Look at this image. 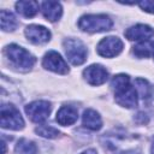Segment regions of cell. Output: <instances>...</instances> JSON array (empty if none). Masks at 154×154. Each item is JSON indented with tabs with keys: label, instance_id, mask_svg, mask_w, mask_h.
<instances>
[{
	"label": "cell",
	"instance_id": "obj_1",
	"mask_svg": "<svg viewBox=\"0 0 154 154\" xmlns=\"http://www.w3.org/2000/svg\"><path fill=\"white\" fill-rule=\"evenodd\" d=\"M78 26L87 32H102L111 30L113 22L106 14H85L79 18Z\"/></svg>",
	"mask_w": 154,
	"mask_h": 154
},
{
	"label": "cell",
	"instance_id": "obj_2",
	"mask_svg": "<svg viewBox=\"0 0 154 154\" xmlns=\"http://www.w3.org/2000/svg\"><path fill=\"white\" fill-rule=\"evenodd\" d=\"M5 55L8 58V60L17 67L20 69H31L36 61L35 57L26 51L25 48L18 46V45H10L5 48Z\"/></svg>",
	"mask_w": 154,
	"mask_h": 154
},
{
	"label": "cell",
	"instance_id": "obj_3",
	"mask_svg": "<svg viewBox=\"0 0 154 154\" xmlns=\"http://www.w3.org/2000/svg\"><path fill=\"white\" fill-rule=\"evenodd\" d=\"M64 51L69 61L75 65H82L87 60V47L78 38H66L64 41Z\"/></svg>",
	"mask_w": 154,
	"mask_h": 154
},
{
	"label": "cell",
	"instance_id": "obj_4",
	"mask_svg": "<svg viewBox=\"0 0 154 154\" xmlns=\"http://www.w3.org/2000/svg\"><path fill=\"white\" fill-rule=\"evenodd\" d=\"M1 128L11 130H22L24 128V120L19 111L13 105H2L0 111Z\"/></svg>",
	"mask_w": 154,
	"mask_h": 154
},
{
	"label": "cell",
	"instance_id": "obj_5",
	"mask_svg": "<svg viewBox=\"0 0 154 154\" xmlns=\"http://www.w3.org/2000/svg\"><path fill=\"white\" fill-rule=\"evenodd\" d=\"M51 108L52 107L48 101L37 100L25 106V113L34 123H42L48 118L51 113Z\"/></svg>",
	"mask_w": 154,
	"mask_h": 154
},
{
	"label": "cell",
	"instance_id": "obj_6",
	"mask_svg": "<svg viewBox=\"0 0 154 154\" xmlns=\"http://www.w3.org/2000/svg\"><path fill=\"white\" fill-rule=\"evenodd\" d=\"M123 47H124V45H123V42L119 37L108 36V37L102 38L99 42V45L96 47V51L101 57L113 58L123 51Z\"/></svg>",
	"mask_w": 154,
	"mask_h": 154
},
{
	"label": "cell",
	"instance_id": "obj_7",
	"mask_svg": "<svg viewBox=\"0 0 154 154\" xmlns=\"http://www.w3.org/2000/svg\"><path fill=\"white\" fill-rule=\"evenodd\" d=\"M42 65L45 69L53 71L55 73H59V75H65L69 72V66H67L66 61L55 51H51L43 57Z\"/></svg>",
	"mask_w": 154,
	"mask_h": 154
},
{
	"label": "cell",
	"instance_id": "obj_8",
	"mask_svg": "<svg viewBox=\"0 0 154 154\" xmlns=\"http://www.w3.org/2000/svg\"><path fill=\"white\" fill-rule=\"evenodd\" d=\"M83 77L90 85H101L107 81L108 71L102 65L94 64L84 69Z\"/></svg>",
	"mask_w": 154,
	"mask_h": 154
},
{
	"label": "cell",
	"instance_id": "obj_9",
	"mask_svg": "<svg viewBox=\"0 0 154 154\" xmlns=\"http://www.w3.org/2000/svg\"><path fill=\"white\" fill-rule=\"evenodd\" d=\"M114 99H116V102L123 107H126V108H132V107H136L137 105V93H136V89L129 84L119 90H116L114 91Z\"/></svg>",
	"mask_w": 154,
	"mask_h": 154
},
{
	"label": "cell",
	"instance_id": "obj_10",
	"mask_svg": "<svg viewBox=\"0 0 154 154\" xmlns=\"http://www.w3.org/2000/svg\"><path fill=\"white\" fill-rule=\"evenodd\" d=\"M24 34L26 38L34 45H42L51 40V31L47 28L37 24L28 25L25 28Z\"/></svg>",
	"mask_w": 154,
	"mask_h": 154
},
{
	"label": "cell",
	"instance_id": "obj_11",
	"mask_svg": "<svg viewBox=\"0 0 154 154\" xmlns=\"http://www.w3.org/2000/svg\"><path fill=\"white\" fill-rule=\"evenodd\" d=\"M125 36L130 41H146L154 36V29L147 24H136L125 31Z\"/></svg>",
	"mask_w": 154,
	"mask_h": 154
},
{
	"label": "cell",
	"instance_id": "obj_12",
	"mask_svg": "<svg viewBox=\"0 0 154 154\" xmlns=\"http://www.w3.org/2000/svg\"><path fill=\"white\" fill-rule=\"evenodd\" d=\"M78 118V113L77 109L72 106H63L58 112H57V117L55 120L63 125V126H67L73 124Z\"/></svg>",
	"mask_w": 154,
	"mask_h": 154
},
{
	"label": "cell",
	"instance_id": "obj_13",
	"mask_svg": "<svg viewBox=\"0 0 154 154\" xmlns=\"http://www.w3.org/2000/svg\"><path fill=\"white\" fill-rule=\"evenodd\" d=\"M42 13L49 22L58 20L63 14V7L58 1H45L42 2Z\"/></svg>",
	"mask_w": 154,
	"mask_h": 154
},
{
	"label": "cell",
	"instance_id": "obj_14",
	"mask_svg": "<svg viewBox=\"0 0 154 154\" xmlns=\"http://www.w3.org/2000/svg\"><path fill=\"white\" fill-rule=\"evenodd\" d=\"M82 122H83V125H84L87 129L93 130V131L100 130L101 126H102L101 117H100V114H99L96 111H94V109H87V111H84Z\"/></svg>",
	"mask_w": 154,
	"mask_h": 154
},
{
	"label": "cell",
	"instance_id": "obj_15",
	"mask_svg": "<svg viewBox=\"0 0 154 154\" xmlns=\"http://www.w3.org/2000/svg\"><path fill=\"white\" fill-rule=\"evenodd\" d=\"M38 2L37 1H18L16 2V10L18 13H20L22 16L26 17V18H31L34 17L37 12H38Z\"/></svg>",
	"mask_w": 154,
	"mask_h": 154
},
{
	"label": "cell",
	"instance_id": "obj_16",
	"mask_svg": "<svg viewBox=\"0 0 154 154\" xmlns=\"http://www.w3.org/2000/svg\"><path fill=\"white\" fill-rule=\"evenodd\" d=\"M134 54L138 58H149L154 55V41L146 40L134 46Z\"/></svg>",
	"mask_w": 154,
	"mask_h": 154
},
{
	"label": "cell",
	"instance_id": "obj_17",
	"mask_svg": "<svg viewBox=\"0 0 154 154\" xmlns=\"http://www.w3.org/2000/svg\"><path fill=\"white\" fill-rule=\"evenodd\" d=\"M134 88L136 89L137 95L142 100H149L152 97V95H153V87L144 78H136Z\"/></svg>",
	"mask_w": 154,
	"mask_h": 154
},
{
	"label": "cell",
	"instance_id": "obj_18",
	"mask_svg": "<svg viewBox=\"0 0 154 154\" xmlns=\"http://www.w3.org/2000/svg\"><path fill=\"white\" fill-rule=\"evenodd\" d=\"M0 23H1V29L4 31H13L18 25L14 14L6 10H1L0 12Z\"/></svg>",
	"mask_w": 154,
	"mask_h": 154
},
{
	"label": "cell",
	"instance_id": "obj_19",
	"mask_svg": "<svg viewBox=\"0 0 154 154\" xmlns=\"http://www.w3.org/2000/svg\"><path fill=\"white\" fill-rule=\"evenodd\" d=\"M17 154H36L37 147L32 141H29L26 138H20L14 148Z\"/></svg>",
	"mask_w": 154,
	"mask_h": 154
},
{
	"label": "cell",
	"instance_id": "obj_20",
	"mask_svg": "<svg viewBox=\"0 0 154 154\" xmlns=\"http://www.w3.org/2000/svg\"><path fill=\"white\" fill-rule=\"evenodd\" d=\"M35 132L42 137H46V138H55L60 135V131L51 125H38L36 129H35Z\"/></svg>",
	"mask_w": 154,
	"mask_h": 154
},
{
	"label": "cell",
	"instance_id": "obj_21",
	"mask_svg": "<svg viewBox=\"0 0 154 154\" xmlns=\"http://www.w3.org/2000/svg\"><path fill=\"white\" fill-rule=\"evenodd\" d=\"M129 84H130V78H129L128 75H124V73L116 75L111 81V87L114 91L119 90V89H122V88H124Z\"/></svg>",
	"mask_w": 154,
	"mask_h": 154
},
{
	"label": "cell",
	"instance_id": "obj_22",
	"mask_svg": "<svg viewBox=\"0 0 154 154\" xmlns=\"http://www.w3.org/2000/svg\"><path fill=\"white\" fill-rule=\"evenodd\" d=\"M140 7L148 12V13H154V0H144V1H140L138 2Z\"/></svg>",
	"mask_w": 154,
	"mask_h": 154
},
{
	"label": "cell",
	"instance_id": "obj_23",
	"mask_svg": "<svg viewBox=\"0 0 154 154\" xmlns=\"http://www.w3.org/2000/svg\"><path fill=\"white\" fill-rule=\"evenodd\" d=\"M81 154H97V152L95 149H87V150L82 152Z\"/></svg>",
	"mask_w": 154,
	"mask_h": 154
},
{
	"label": "cell",
	"instance_id": "obj_24",
	"mask_svg": "<svg viewBox=\"0 0 154 154\" xmlns=\"http://www.w3.org/2000/svg\"><path fill=\"white\" fill-rule=\"evenodd\" d=\"M5 152H6V144L5 142H2V154H5Z\"/></svg>",
	"mask_w": 154,
	"mask_h": 154
},
{
	"label": "cell",
	"instance_id": "obj_25",
	"mask_svg": "<svg viewBox=\"0 0 154 154\" xmlns=\"http://www.w3.org/2000/svg\"><path fill=\"white\" fill-rule=\"evenodd\" d=\"M152 154H154V138H153V143H152V149H150Z\"/></svg>",
	"mask_w": 154,
	"mask_h": 154
}]
</instances>
